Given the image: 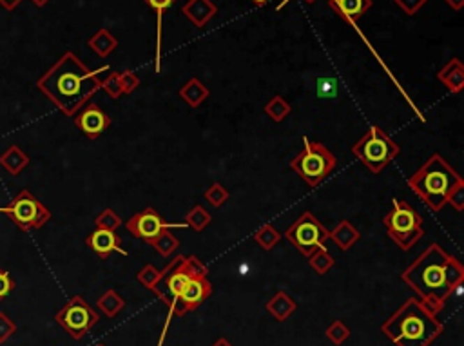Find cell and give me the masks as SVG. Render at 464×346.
Segmentation results:
<instances>
[{"label": "cell", "instance_id": "cell-1", "mask_svg": "<svg viewBox=\"0 0 464 346\" xmlns=\"http://www.w3.org/2000/svg\"><path fill=\"white\" fill-rule=\"evenodd\" d=\"M401 280L419 296L417 299L432 314H439L447 306L448 299L463 287L464 266L441 245L432 243L406 266Z\"/></svg>", "mask_w": 464, "mask_h": 346}, {"label": "cell", "instance_id": "cell-2", "mask_svg": "<svg viewBox=\"0 0 464 346\" xmlns=\"http://www.w3.org/2000/svg\"><path fill=\"white\" fill-rule=\"evenodd\" d=\"M109 71V66L91 71L73 51H66L36 82L45 96L66 116H75L89 102L102 85L100 73Z\"/></svg>", "mask_w": 464, "mask_h": 346}, {"label": "cell", "instance_id": "cell-3", "mask_svg": "<svg viewBox=\"0 0 464 346\" xmlns=\"http://www.w3.org/2000/svg\"><path fill=\"white\" fill-rule=\"evenodd\" d=\"M408 187L432 212H439L448 203L457 212L464 209V180L437 152L408 178Z\"/></svg>", "mask_w": 464, "mask_h": 346}, {"label": "cell", "instance_id": "cell-4", "mask_svg": "<svg viewBox=\"0 0 464 346\" xmlns=\"http://www.w3.org/2000/svg\"><path fill=\"white\" fill-rule=\"evenodd\" d=\"M381 332L396 346H432L444 332V324L419 299L408 298L381 324Z\"/></svg>", "mask_w": 464, "mask_h": 346}, {"label": "cell", "instance_id": "cell-5", "mask_svg": "<svg viewBox=\"0 0 464 346\" xmlns=\"http://www.w3.org/2000/svg\"><path fill=\"white\" fill-rule=\"evenodd\" d=\"M335 156L323 143L303 138V149L290 161V167L308 187H317L335 169Z\"/></svg>", "mask_w": 464, "mask_h": 346}, {"label": "cell", "instance_id": "cell-6", "mask_svg": "<svg viewBox=\"0 0 464 346\" xmlns=\"http://www.w3.org/2000/svg\"><path fill=\"white\" fill-rule=\"evenodd\" d=\"M386 234L401 250H410L424 236L423 217L405 200H393L392 210L383 217Z\"/></svg>", "mask_w": 464, "mask_h": 346}, {"label": "cell", "instance_id": "cell-7", "mask_svg": "<svg viewBox=\"0 0 464 346\" xmlns=\"http://www.w3.org/2000/svg\"><path fill=\"white\" fill-rule=\"evenodd\" d=\"M352 152L372 173L379 174L390 161L398 158L401 149L381 127L374 125L354 143Z\"/></svg>", "mask_w": 464, "mask_h": 346}, {"label": "cell", "instance_id": "cell-8", "mask_svg": "<svg viewBox=\"0 0 464 346\" xmlns=\"http://www.w3.org/2000/svg\"><path fill=\"white\" fill-rule=\"evenodd\" d=\"M285 238L298 249L299 254L308 258L319 249H326L325 241L331 240V231L323 225L312 212H303L287 229Z\"/></svg>", "mask_w": 464, "mask_h": 346}, {"label": "cell", "instance_id": "cell-9", "mask_svg": "<svg viewBox=\"0 0 464 346\" xmlns=\"http://www.w3.org/2000/svg\"><path fill=\"white\" fill-rule=\"evenodd\" d=\"M57 321L75 341H80L85 338V333H89L93 326L100 321L99 312H94L91 305H87L82 296H73L66 305L57 312L55 315Z\"/></svg>", "mask_w": 464, "mask_h": 346}, {"label": "cell", "instance_id": "cell-10", "mask_svg": "<svg viewBox=\"0 0 464 346\" xmlns=\"http://www.w3.org/2000/svg\"><path fill=\"white\" fill-rule=\"evenodd\" d=\"M0 214L17 223L22 231H33V229H41L51 219V212L44 203L36 200L35 196L29 191L24 189L13 198V201L8 207H0Z\"/></svg>", "mask_w": 464, "mask_h": 346}, {"label": "cell", "instance_id": "cell-11", "mask_svg": "<svg viewBox=\"0 0 464 346\" xmlns=\"http://www.w3.org/2000/svg\"><path fill=\"white\" fill-rule=\"evenodd\" d=\"M173 226H183L180 223H169L164 216L157 212V210L152 209V207H147L142 212L134 214L133 217L127 219L125 223V229L134 236V238H138V240L147 241L151 243L157 236H160L164 231H171Z\"/></svg>", "mask_w": 464, "mask_h": 346}, {"label": "cell", "instance_id": "cell-12", "mask_svg": "<svg viewBox=\"0 0 464 346\" xmlns=\"http://www.w3.org/2000/svg\"><path fill=\"white\" fill-rule=\"evenodd\" d=\"M210 294H212V284L207 277H191L180 294L174 315L182 317L187 312H194L198 306L203 305L210 298Z\"/></svg>", "mask_w": 464, "mask_h": 346}, {"label": "cell", "instance_id": "cell-13", "mask_svg": "<svg viewBox=\"0 0 464 346\" xmlns=\"http://www.w3.org/2000/svg\"><path fill=\"white\" fill-rule=\"evenodd\" d=\"M75 124L89 140H96L100 134L109 129L111 118H109L96 103L87 102L80 111L75 115Z\"/></svg>", "mask_w": 464, "mask_h": 346}, {"label": "cell", "instance_id": "cell-14", "mask_svg": "<svg viewBox=\"0 0 464 346\" xmlns=\"http://www.w3.org/2000/svg\"><path fill=\"white\" fill-rule=\"evenodd\" d=\"M87 247H91L100 259H108L111 252H118L122 256H127V250L122 249V238L113 231H103V229H96L85 238Z\"/></svg>", "mask_w": 464, "mask_h": 346}, {"label": "cell", "instance_id": "cell-15", "mask_svg": "<svg viewBox=\"0 0 464 346\" xmlns=\"http://www.w3.org/2000/svg\"><path fill=\"white\" fill-rule=\"evenodd\" d=\"M182 13L196 27H205L218 15V6L212 0H189L183 4Z\"/></svg>", "mask_w": 464, "mask_h": 346}, {"label": "cell", "instance_id": "cell-16", "mask_svg": "<svg viewBox=\"0 0 464 346\" xmlns=\"http://www.w3.org/2000/svg\"><path fill=\"white\" fill-rule=\"evenodd\" d=\"M326 2L348 24H356L372 8V0H326Z\"/></svg>", "mask_w": 464, "mask_h": 346}, {"label": "cell", "instance_id": "cell-17", "mask_svg": "<svg viewBox=\"0 0 464 346\" xmlns=\"http://www.w3.org/2000/svg\"><path fill=\"white\" fill-rule=\"evenodd\" d=\"M437 78L444 87L454 94H459L464 89V66L459 58H451L447 66L437 73Z\"/></svg>", "mask_w": 464, "mask_h": 346}, {"label": "cell", "instance_id": "cell-18", "mask_svg": "<svg viewBox=\"0 0 464 346\" xmlns=\"http://www.w3.org/2000/svg\"><path fill=\"white\" fill-rule=\"evenodd\" d=\"M296 308H298V305H296L294 299L290 298L287 292H283V290L276 292V296H273L267 303V312L280 323L289 319L290 315L296 312Z\"/></svg>", "mask_w": 464, "mask_h": 346}, {"label": "cell", "instance_id": "cell-19", "mask_svg": "<svg viewBox=\"0 0 464 346\" xmlns=\"http://www.w3.org/2000/svg\"><path fill=\"white\" fill-rule=\"evenodd\" d=\"M209 87L203 82L198 80V78H191L187 84H183V87L180 89V98L192 109L200 107L209 98Z\"/></svg>", "mask_w": 464, "mask_h": 346}, {"label": "cell", "instance_id": "cell-20", "mask_svg": "<svg viewBox=\"0 0 464 346\" xmlns=\"http://www.w3.org/2000/svg\"><path fill=\"white\" fill-rule=\"evenodd\" d=\"M359 238H361L359 231H357L352 223L347 222V219H343V222L338 223V226H335L334 231L331 232V240L334 241L335 247H338L340 250L352 249L354 245L359 241Z\"/></svg>", "mask_w": 464, "mask_h": 346}, {"label": "cell", "instance_id": "cell-21", "mask_svg": "<svg viewBox=\"0 0 464 346\" xmlns=\"http://www.w3.org/2000/svg\"><path fill=\"white\" fill-rule=\"evenodd\" d=\"M0 165H2L11 176H17V174L22 173L27 165H29V156H27L20 147L13 145L9 147L8 151L0 156Z\"/></svg>", "mask_w": 464, "mask_h": 346}, {"label": "cell", "instance_id": "cell-22", "mask_svg": "<svg viewBox=\"0 0 464 346\" xmlns=\"http://www.w3.org/2000/svg\"><path fill=\"white\" fill-rule=\"evenodd\" d=\"M87 45H89L99 57L106 58L115 51L116 45H118V41H116V36H113V33L109 31V29H99V31L91 36Z\"/></svg>", "mask_w": 464, "mask_h": 346}, {"label": "cell", "instance_id": "cell-23", "mask_svg": "<svg viewBox=\"0 0 464 346\" xmlns=\"http://www.w3.org/2000/svg\"><path fill=\"white\" fill-rule=\"evenodd\" d=\"M96 306L102 310V314L106 315V317L113 319V317H116V315L125 308V299L122 298L116 290L109 289L100 296L99 301H96Z\"/></svg>", "mask_w": 464, "mask_h": 346}, {"label": "cell", "instance_id": "cell-24", "mask_svg": "<svg viewBox=\"0 0 464 346\" xmlns=\"http://www.w3.org/2000/svg\"><path fill=\"white\" fill-rule=\"evenodd\" d=\"M290 111H292L290 103L287 102L285 98L280 96V94H276V96L270 98V100L267 102V106H265V113H267V116L273 122H276V124H282L287 116L290 115Z\"/></svg>", "mask_w": 464, "mask_h": 346}, {"label": "cell", "instance_id": "cell-25", "mask_svg": "<svg viewBox=\"0 0 464 346\" xmlns=\"http://www.w3.org/2000/svg\"><path fill=\"white\" fill-rule=\"evenodd\" d=\"M149 245H151L152 249L157 250L160 256H164V258H169V256H173L174 254V250L180 247V240L171 231H164L160 236H157V238H154V240H152Z\"/></svg>", "mask_w": 464, "mask_h": 346}, {"label": "cell", "instance_id": "cell-26", "mask_svg": "<svg viewBox=\"0 0 464 346\" xmlns=\"http://www.w3.org/2000/svg\"><path fill=\"white\" fill-rule=\"evenodd\" d=\"M212 216L207 209H203L201 205H194L185 216V225H189L194 232H203V229L210 225Z\"/></svg>", "mask_w": 464, "mask_h": 346}, {"label": "cell", "instance_id": "cell-27", "mask_svg": "<svg viewBox=\"0 0 464 346\" xmlns=\"http://www.w3.org/2000/svg\"><path fill=\"white\" fill-rule=\"evenodd\" d=\"M282 240V234L274 229L273 225H261L258 231L254 232V241L261 247L263 250H273Z\"/></svg>", "mask_w": 464, "mask_h": 346}, {"label": "cell", "instance_id": "cell-28", "mask_svg": "<svg viewBox=\"0 0 464 346\" xmlns=\"http://www.w3.org/2000/svg\"><path fill=\"white\" fill-rule=\"evenodd\" d=\"M308 263H310V266H312L317 274L325 275V274H328L332 266L335 265V259L332 258L331 252H328L326 249H319L308 256Z\"/></svg>", "mask_w": 464, "mask_h": 346}, {"label": "cell", "instance_id": "cell-29", "mask_svg": "<svg viewBox=\"0 0 464 346\" xmlns=\"http://www.w3.org/2000/svg\"><path fill=\"white\" fill-rule=\"evenodd\" d=\"M136 280H138L140 284H143L145 289L154 292V289H157L158 284H160V281L164 280V272L158 271L154 265H145L142 271L136 274Z\"/></svg>", "mask_w": 464, "mask_h": 346}, {"label": "cell", "instance_id": "cell-30", "mask_svg": "<svg viewBox=\"0 0 464 346\" xmlns=\"http://www.w3.org/2000/svg\"><path fill=\"white\" fill-rule=\"evenodd\" d=\"M326 339L335 346H341L348 338H350V329L341 319H335L334 323L325 330Z\"/></svg>", "mask_w": 464, "mask_h": 346}, {"label": "cell", "instance_id": "cell-31", "mask_svg": "<svg viewBox=\"0 0 464 346\" xmlns=\"http://www.w3.org/2000/svg\"><path fill=\"white\" fill-rule=\"evenodd\" d=\"M94 225H96V229L116 232V229L122 225V217L118 216V214H116L113 209H106L99 214L96 219H94Z\"/></svg>", "mask_w": 464, "mask_h": 346}, {"label": "cell", "instance_id": "cell-32", "mask_svg": "<svg viewBox=\"0 0 464 346\" xmlns=\"http://www.w3.org/2000/svg\"><path fill=\"white\" fill-rule=\"evenodd\" d=\"M229 196L231 194H229V191L222 183H212L205 191V200L209 201L215 209H219V207L229 200Z\"/></svg>", "mask_w": 464, "mask_h": 346}, {"label": "cell", "instance_id": "cell-33", "mask_svg": "<svg viewBox=\"0 0 464 346\" xmlns=\"http://www.w3.org/2000/svg\"><path fill=\"white\" fill-rule=\"evenodd\" d=\"M182 265L191 277H207V275H209V268H207V266L203 265V261H200L196 256H189V258L183 256Z\"/></svg>", "mask_w": 464, "mask_h": 346}, {"label": "cell", "instance_id": "cell-34", "mask_svg": "<svg viewBox=\"0 0 464 346\" xmlns=\"http://www.w3.org/2000/svg\"><path fill=\"white\" fill-rule=\"evenodd\" d=\"M100 87L106 91L111 98H120L124 94L122 91V84H120V73H109V76L106 80H102V85Z\"/></svg>", "mask_w": 464, "mask_h": 346}, {"label": "cell", "instance_id": "cell-35", "mask_svg": "<svg viewBox=\"0 0 464 346\" xmlns=\"http://www.w3.org/2000/svg\"><path fill=\"white\" fill-rule=\"evenodd\" d=\"M15 332H17V324L13 323V319L4 312H0V345L8 341Z\"/></svg>", "mask_w": 464, "mask_h": 346}, {"label": "cell", "instance_id": "cell-36", "mask_svg": "<svg viewBox=\"0 0 464 346\" xmlns=\"http://www.w3.org/2000/svg\"><path fill=\"white\" fill-rule=\"evenodd\" d=\"M120 84H122V91H124V94H131L138 89L140 78L134 75V73L124 71V73H120Z\"/></svg>", "mask_w": 464, "mask_h": 346}, {"label": "cell", "instance_id": "cell-37", "mask_svg": "<svg viewBox=\"0 0 464 346\" xmlns=\"http://www.w3.org/2000/svg\"><path fill=\"white\" fill-rule=\"evenodd\" d=\"M393 2H396L406 15H410V17L417 15V11H421V8L428 4V0H393Z\"/></svg>", "mask_w": 464, "mask_h": 346}, {"label": "cell", "instance_id": "cell-38", "mask_svg": "<svg viewBox=\"0 0 464 346\" xmlns=\"http://www.w3.org/2000/svg\"><path fill=\"white\" fill-rule=\"evenodd\" d=\"M13 289H15L13 277L9 275V272H6L0 268V301L8 298Z\"/></svg>", "mask_w": 464, "mask_h": 346}, {"label": "cell", "instance_id": "cell-39", "mask_svg": "<svg viewBox=\"0 0 464 346\" xmlns=\"http://www.w3.org/2000/svg\"><path fill=\"white\" fill-rule=\"evenodd\" d=\"M317 93L321 94V96H332V94H335V80H332V78H321V80L317 82Z\"/></svg>", "mask_w": 464, "mask_h": 346}, {"label": "cell", "instance_id": "cell-40", "mask_svg": "<svg viewBox=\"0 0 464 346\" xmlns=\"http://www.w3.org/2000/svg\"><path fill=\"white\" fill-rule=\"evenodd\" d=\"M176 2V0H145V4L151 6L152 9H157V11H166V9L173 8V4Z\"/></svg>", "mask_w": 464, "mask_h": 346}, {"label": "cell", "instance_id": "cell-41", "mask_svg": "<svg viewBox=\"0 0 464 346\" xmlns=\"http://www.w3.org/2000/svg\"><path fill=\"white\" fill-rule=\"evenodd\" d=\"M20 2H22V0H0V6L11 11V9L17 8V6L20 4Z\"/></svg>", "mask_w": 464, "mask_h": 346}, {"label": "cell", "instance_id": "cell-42", "mask_svg": "<svg viewBox=\"0 0 464 346\" xmlns=\"http://www.w3.org/2000/svg\"><path fill=\"white\" fill-rule=\"evenodd\" d=\"M454 11H461L464 8V0H444Z\"/></svg>", "mask_w": 464, "mask_h": 346}, {"label": "cell", "instance_id": "cell-43", "mask_svg": "<svg viewBox=\"0 0 464 346\" xmlns=\"http://www.w3.org/2000/svg\"><path fill=\"white\" fill-rule=\"evenodd\" d=\"M212 346H232V345H231V343L227 341V339H224V338H222V339H218V341H216L215 345H212Z\"/></svg>", "mask_w": 464, "mask_h": 346}, {"label": "cell", "instance_id": "cell-44", "mask_svg": "<svg viewBox=\"0 0 464 346\" xmlns=\"http://www.w3.org/2000/svg\"><path fill=\"white\" fill-rule=\"evenodd\" d=\"M31 2L36 6V8H44V6L48 4L50 0H31Z\"/></svg>", "mask_w": 464, "mask_h": 346}, {"label": "cell", "instance_id": "cell-45", "mask_svg": "<svg viewBox=\"0 0 464 346\" xmlns=\"http://www.w3.org/2000/svg\"><path fill=\"white\" fill-rule=\"evenodd\" d=\"M287 2H289V0H283L282 4L277 6V9H282V8H283V6H285V4H287ZM305 2H307V4H314V2H316V0H305Z\"/></svg>", "mask_w": 464, "mask_h": 346}, {"label": "cell", "instance_id": "cell-46", "mask_svg": "<svg viewBox=\"0 0 464 346\" xmlns=\"http://www.w3.org/2000/svg\"><path fill=\"white\" fill-rule=\"evenodd\" d=\"M252 2H254L256 6H265V4H268L270 0H252Z\"/></svg>", "mask_w": 464, "mask_h": 346}, {"label": "cell", "instance_id": "cell-47", "mask_svg": "<svg viewBox=\"0 0 464 346\" xmlns=\"http://www.w3.org/2000/svg\"><path fill=\"white\" fill-rule=\"evenodd\" d=\"M96 346H106V345H102V343H100V345H96Z\"/></svg>", "mask_w": 464, "mask_h": 346}]
</instances>
